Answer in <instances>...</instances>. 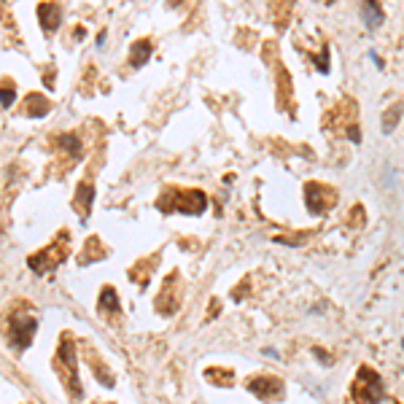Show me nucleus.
<instances>
[{"instance_id":"1","label":"nucleus","mask_w":404,"mask_h":404,"mask_svg":"<svg viewBox=\"0 0 404 404\" xmlns=\"http://www.w3.org/2000/svg\"><path fill=\"white\" fill-rule=\"evenodd\" d=\"M35 331H38V321H35V318H17V321H14V329H11V342L19 348V350H24V348L33 342Z\"/></svg>"},{"instance_id":"2","label":"nucleus","mask_w":404,"mask_h":404,"mask_svg":"<svg viewBox=\"0 0 404 404\" xmlns=\"http://www.w3.org/2000/svg\"><path fill=\"white\" fill-rule=\"evenodd\" d=\"M38 17H40V22H43V30L52 33V30L59 24V6H54V3H40Z\"/></svg>"},{"instance_id":"3","label":"nucleus","mask_w":404,"mask_h":404,"mask_svg":"<svg viewBox=\"0 0 404 404\" xmlns=\"http://www.w3.org/2000/svg\"><path fill=\"white\" fill-rule=\"evenodd\" d=\"M148 54H151V40H138L132 46V57H129V65L132 68H140V65L148 59Z\"/></svg>"},{"instance_id":"4","label":"nucleus","mask_w":404,"mask_h":404,"mask_svg":"<svg viewBox=\"0 0 404 404\" xmlns=\"http://www.w3.org/2000/svg\"><path fill=\"white\" fill-rule=\"evenodd\" d=\"M402 110H404V100L402 103H396V105H391V108L386 110V116H383V132H393V127H396Z\"/></svg>"},{"instance_id":"5","label":"nucleus","mask_w":404,"mask_h":404,"mask_svg":"<svg viewBox=\"0 0 404 404\" xmlns=\"http://www.w3.org/2000/svg\"><path fill=\"white\" fill-rule=\"evenodd\" d=\"M361 14L367 17V24H369V27H377V24H383V8L375 6V3H367V6L361 8Z\"/></svg>"},{"instance_id":"6","label":"nucleus","mask_w":404,"mask_h":404,"mask_svg":"<svg viewBox=\"0 0 404 404\" xmlns=\"http://www.w3.org/2000/svg\"><path fill=\"white\" fill-rule=\"evenodd\" d=\"M59 146H62V148H68L70 156H78L81 154V140L75 138V135H62V138H59Z\"/></svg>"},{"instance_id":"7","label":"nucleus","mask_w":404,"mask_h":404,"mask_svg":"<svg viewBox=\"0 0 404 404\" xmlns=\"http://www.w3.org/2000/svg\"><path fill=\"white\" fill-rule=\"evenodd\" d=\"M100 305H103L105 310H116V307H119V299H116V291H113V289H105L103 294H100Z\"/></svg>"},{"instance_id":"8","label":"nucleus","mask_w":404,"mask_h":404,"mask_svg":"<svg viewBox=\"0 0 404 404\" xmlns=\"http://www.w3.org/2000/svg\"><path fill=\"white\" fill-rule=\"evenodd\" d=\"M84 197V213L89 210V205H92V197H94V189L89 184H84V186H78V200Z\"/></svg>"},{"instance_id":"9","label":"nucleus","mask_w":404,"mask_h":404,"mask_svg":"<svg viewBox=\"0 0 404 404\" xmlns=\"http://www.w3.org/2000/svg\"><path fill=\"white\" fill-rule=\"evenodd\" d=\"M14 97H17V92H14V89H0V105H11L14 103Z\"/></svg>"},{"instance_id":"10","label":"nucleus","mask_w":404,"mask_h":404,"mask_svg":"<svg viewBox=\"0 0 404 404\" xmlns=\"http://www.w3.org/2000/svg\"><path fill=\"white\" fill-rule=\"evenodd\" d=\"M105 38H108V35H105V30H103V33H100V35H97V46H100V49H103V43H105Z\"/></svg>"}]
</instances>
